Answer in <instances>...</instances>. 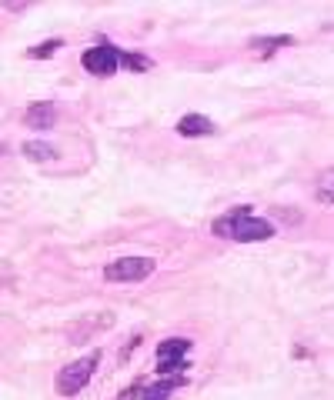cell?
<instances>
[{"label":"cell","mask_w":334,"mask_h":400,"mask_svg":"<svg viewBox=\"0 0 334 400\" xmlns=\"http://www.w3.org/2000/svg\"><path fill=\"white\" fill-rule=\"evenodd\" d=\"M54 120H57L54 104H44V100L31 104V107H27V114H23V124H27L31 130H47V127H54Z\"/></svg>","instance_id":"5b68a950"},{"label":"cell","mask_w":334,"mask_h":400,"mask_svg":"<svg viewBox=\"0 0 334 400\" xmlns=\"http://www.w3.org/2000/svg\"><path fill=\"white\" fill-rule=\"evenodd\" d=\"M214 234H221L227 240H237V244H257V240H271L274 237V224L264 220V217H251L247 207H237L231 214L214 224Z\"/></svg>","instance_id":"6da1fadb"},{"label":"cell","mask_w":334,"mask_h":400,"mask_svg":"<svg viewBox=\"0 0 334 400\" xmlns=\"http://www.w3.org/2000/svg\"><path fill=\"white\" fill-rule=\"evenodd\" d=\"M23 157L33 163H50V161H57V151L44 141H27L23 144Z\"/></svg>","instance_id":"ba28073f"},{"label":"cell","mask_w":334,"mask_h":400,"mask_svg":"<svg viewBox=\"0 0 334 400\" xmlns=\"http://www.w3.org/2000/svg\"><path fill=\"white\" fill-rule=\"evenodd\" d=\"M178 134L181 137H208V134H214V124L200 114H188L178 120Z\"/></svg>","instance_id":"8992f818"},{"label":"cell","mask_w":334,"mask_h":400,"mask_svg":"<svg viewBox=\"0 0 334 400\" xmlns=\"http://www.w3.org/2000/svg\"><path fill=\"white\" fill-rule=\"evenodd\" d=\"M154 260L151 257H121L104 267V277L111 283H137V281H147L154 274Z\"/></svg>","instance_id":"3957f363"},{"label":"cell","mask_w":334,"mask_h":400,"mask_svg":"<svg viewBox=\"0 0 334 400\" xmlns=\"http://www.w3.org/2000/svg\"><path fill=\"white\" fill-rule=\"evenodd\" d=\"M4 151H7V147H4V144H0V157H4Z\"/></svg>","instance_id":"7c38bea8"},{"label":"cell","mask_w":334,"mask_h":400,"mask_svg":"<svg viewBox=\"0 0 334 400\" xmlns=\"http://www.w3.org/2000/svg\"><path fill=\"white\" fill-rule=\"evenodd\" d=\"M97 360H100V350H94V354H87L84 360H74V364H67L60 374H57V394L60 397H74V394H80V390L90 384V377H94V370H97Z\"/></svg>","instance_id":"7a4b0ae2"},{"label":"cell","mask_w":334,"mask_h":400,"mask_svg":"<svg viewBox=\"0 0 334 400\" xmlns=\"http://www.w3.org/2000/svg\"><path fill=\"white\" fill-rule=\"evenodd\" d=\"M288 43H294L291 40V37H254V40H251V47H254V50H274V47H288Z\"/></svg>","instance_id":"30bf717a"},{"label":"cell","mask_w":334,"mask_h":400,"mask_svg":"<svg viewBox=\"0 0 334 400\" xmlns=\"http://www.w3.org/2000/svg\"><path fill=\"white\" fill-rule=\"evenodd\" d=\"M80 64H84V70L94 77H114L117 74V50H114L111 43H100V47H90V50H84V57H80Z\"/></svg>","instance_id":"277c9868"},{"label":"cell","mask_w":334,"mask_h":400,"mask_svg":"<svg viewBox=\"0 0 334 400\" xmlns=\"http://www.w3.org/2000/svg\"><path fill=\"white\" fill-rule=\"evenodd\" d=\"M64 47V40H47V43H37V47H31L27 50V57H33V60H44V57H50L54 50H60Z\"/></svg>","instance_id":"8fae6325"},{"label":"cell","mask_w":334,"mask_h":400,"mask_svg":"<svg viewBox=\"0 0 334 400\" xmlns=\"http://www.w3.org/2000/svg\"><path fill=\"white\" fill-rule=\"evenodd\" d=\"M190 350V340H184V337H171V340H164V344L157 347V360H184Z\"/></svg>","instance_id":"52a82bcc"},{"label":"cell","mask_w":334,"mask_h":400,"mask_svg":"<svg viewBox=\"0 0 334 400\" xmlns=\"http://www.w3.org/2000/svg\"><path fill=\"white\" fill-rule=\"evenodd\" d=\"M117 64L127 70H151V57L137 54V50H117Z\"/></svg>","instance_id":"9c48e42d"}]
</instances>
